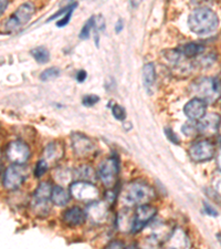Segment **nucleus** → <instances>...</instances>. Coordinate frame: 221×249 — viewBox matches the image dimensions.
<instances>
[{
	"label": "nucleus",
	"instance_id": "f257e3e1",
	"mask_svg": "<svg viewBox=\"0 0 221 249\" xmlns=\"http://www.w3.org/2000/svg\"><path fill=\"white\" fill-rule=\"evenodd\" d=\"M188 26L194 34L198 36L210 35L219 26L218 15L209 8H198L189 15Z\"/></svg>",
	"mask_w": 221,
	"mask_h": 249
},
{
	"label": "nucleus",
	"instance_id": "f03ea898",
	"mask_svg": "<svg viewBox=\"0 0 221 249\" xmlns=\"http://www.w3.org/2000/svg\"><path fill=\"white\" fill-rule=\"evenodd\" d=\"M154 196L155 192L150 185L142 182H134L124 190L122 199L127 206H135L147 204L154 198Z\"/></svg>",
	"mask_w": 221,
	"mask_h": 249
},
{
	"label": "nucleus",
	"instance_id": "7ed1b4c3",
	"mask_svg": "<svg viewBox=\"0 0 221 249\" xmlns=\"http://www.w3.org/2000/svg\"><path fill=\"white\" fill-rule=\"evenodd\" d=\"M192 92L196 98L207 103H214L221 96V86L217 79L202 78L192 84Z\"/></svg>",
	"mask_w": 221,
	"mask_h": 249
},
{
	"label": "nucleus",
	"instance_id": "20e7f679",
	"mask_svg": "<svg viewBox=\"0 0 221 249\" xmlns=\"http://www.w3.org/2000/svg\"><path fill=\"white\" fill-rule=\"evenodd\" d=\"M34 6L31 2L22 3L6 21L5 30L7 32H14L18 30L19 28H21L27 22H29V20L34 16Z\"/></svg>",
	"mask_w": 221,
	"mask_h": 249
},
{
	"label": "nucleus",
	"instance_id": "39448f33",
	"mask_svg": "<svg viewBox=\"0 0 221 249\" xmlns=\"http://www.w3.org/2000/svg\"><path fill=\"white\" fill-rule=\"evenodd\" d=\"M70 193L74 198L82 200V202H95L100 195L96 186L87 180H78L72 184Z\"/></svg>",
	"mask_w": 221,
	"mask_h": 249
},
{
	"label": "nucleus",
	"instance_id": "423d86ee",
	"mask_svg": "<svg viewBox=\"0 0 221 249\" xmlns=\"http://www.w3.org/2000/svg\"><path fill=\"white\" fill-rule=\"evenodd\" d=\"M28 172L25 166L21 164H13L7 168L3 176V186L7 190L15 191L22 185L27 178Z\"/></svg>",
	"mask_w": 221,
	"mask_h": 249
},
{
	"label": "nucleus",
	"instance_id": "0eeeda50",
	"mask_svg": "<svg viewBox=\"0 0 221 249\" xmlns=\"http://www.w3.org/2000/svg\"><path fill=\"white\" fill-rule=\"evenodd\" d=\"M52 187L49 183L42 182L38 186L34 194V200H32V208L35 213L41 214V213H47L50 211L49 208V200L51 199Z\"/></svg>",
	"mask_w": 221,
	"mask_h": 249
},
{
	"label": "nucleus",
	"instance_id": "6e6552de",
	"mask_svg": "<svg viewBox=\"0 0 221 249\" xmlns=\"http://www.w3.org/2000/svg\"><path fill=\"white\" fill-rule=\"evenodd\" d=\"M216 154L215 145L207 140L199 141L192 144L189 148V156L192 160L197 163H203L210 160Z\"/></svg>",
	"mask_w": 221,
	"mask_h": 249
},
{
	"label": "nucleus",
	"instance_id": "1a4fd4ad",
	"mask_svg": "<svg viewBox=\"0 0 221 249\" xmlns=\"http://www.w3.org/2000/svg\"><path fill=\"white\" fill-rule=\"evenodd\" d=\"M7 158L13 164H23L30 158V148L22 141H13L7 147Z\"/></svg>",
	"mask_w": 221,
	"mask_h": 249
},
{
	"label": "nucleus",
	"instance_id": "9d476101",
	"mask_svg": "<svg viewBox=\"0 0 221 249\" xmlns=\"http://www.w3.org/2000/svg\"><path fill=\"white\" fill-rule=\"evenodd\" d=\"M221 116L218 113L204 114L197 123L198 132L204 136H214L220 130Z\"/></svg>",
	"mask_w": 221,
	"mask_h": 249
},
{
	"label": "nucleus",
	"instance_id": "9b49d317",
	"mask_svg": "<svg viewBox=\"0 0 221 249\" xmlns=\"http://www.w3.org/2000/svg\"><path fill=\"white\" fill-rule=\"evenodd\" d=\"M119 173V162L116 159H107L100 164L99 178H101L104 185L112 186L115 182Z\"/></svg>",
	"mask_w": 221,
	"mask_h": 249
},
{
	"label": "nucleus",
	"instance_id": "f8f14e48",
	"mask_svg": "<svg viewBox=\"0 0 221 249\" xmlns=\"http://www.w3.org/2000/svg\"><path fill=\"white\" fill-rule=\"evenodd\" d=\"M156 215V208L152 205H147V204H143L139 205L136 210V214H135V218L134 222H133V226H132V231L133 232H137L140 230H143L145 227V225L150 222L151 219Z\"/></svg>",
	"mask_w": 221,
	"mask_h": 249
},
{
	"label": "nucleus",
	"instance_id": "ddd939ff",
	"mask_svg": "<svg viewBox=\"0 0 221 249\" xmlns=\"http://www.w3.org/2000/svg\"><path fill=\"white\" fill-rule=\"evenodd\" d=\"M207 102L199 98L191 99L189 102L186 103L184 107V113L191 121H199L203 116L206 114Z\"/></svg>",
	"mask_w": 221,
	"mask_h": 249
},
{
	"label": "nucleus",
	"instance_id": "4468645a",
	"mask_svg": "<svg viewBox=\"0 0 221 249\" xmlns=\"http://www.w3.org/2000/svg\"><path fill=\"white\" fill-rule=\"evenodd\" d=\"M72 146H73L74 153L81 158L90 155L94 150L93 142L81 133L72 134Z\"/></svg>",
	"mask_w": 221,
	"mask_h": 249
},
{
	"label": "nucleus",
	"instance_id": "2eb2a0df",
	"mask_svg": "<svg viewBox=\"0 0 221 249\" xmlns=\"http://www.w3.org/2000/svg\"><path fill=\"white\" fill-rule=\"evenodd\" d=\"M86 219V213L80 207H72L69 208L63 215L64 223L69 226L75 227L82 225Z\"/></svg>",
	"mask_w": 221,
	"mask_h": 249
},
{
	"label": "nucleus",
	"instance_id": "dca6fc26",
	"mask_svg": "<svg viewBox=\"0 0 221 249\" xmlns=\"http://www.w3.org/2000/svg\"><path fill=\"white\" fill-rule=\"evenodd\" d=\"M86 215L95 223H101L106 218L107 207L104 203L93 202L86 212Z\"/></svg>",
	"mask_w": 221,
	"mask_h": 249
},
{
	"label": "nucleus",
	"instance_id": "f3484780",
	"mask_svg": "<svg viewBox=\"0 0 221 249\" xmlns=\"http://www.w3.org/2000/svg\"><path fill=\"white\" fill-rule=\"evenodd\" d=\"M63 146L58 142H52L44 150V160H47L48 164L49 162H57L61 160L63 156Z\"/></svg>",
	"mask_w": 221,
	"mask_h": 249
},
{
	"label": "nucleus",
	"instance_id": "a211bd4d",
	"mask_svg": "<svg viewBox=\"0 0 221 249\" xmlns=\"http://www.w3.org/2000/svg\"><path fill=\"white\" fill-rule=\"evenodd\" d=\"M167 246L175 248H187L190 246V242L183 230H176L171 234L170 238H168Z\"/></svg>",
	"mask_w": 221,
	"mask_h": 249
},
{
	"label": "nucleus",
	"instance_id": "6ab92c4d",
	"mask_svg": "<svg viewBox=\"0 0 221 249\" xmlns=\"http://www.w3.org/2000/svg\"><path fill=\"white\" fill-rule=\"evenodd\" d=\"M71 197V193L68 192L66 188L62 186H55L52 188L51 193V200L54 205H58V206H64L69 203Z\"/></svg>",
	"mask_w": 221,
	"mask_h": 249
},
{
	"label": "nucleus",
	"instance_id": "aec40b11",
	"mask_svg": "<svg viewBox=\"0 0 221 249\" xmlns=\"http://www.w3.org/2000/svg\"><path fill=\"white\" fill-rule=\"evenodd\" d=\"M156 80V69L155 64L153 62H150L144 66L143 68V83L144 87L146 88V90L150 91L152 87L154 86Z\"/></svg>",
	"mask_w": 221,
	"mask_h": 249
},
{
	"label": "nucleus",
	"instance_id": "412c9836",
	"mask_svg": "<svg viewBox=\"0 0 221 249\" xmlns=\"http://www.w3.org/2000/svg\"><path fill=\"white\" fill-rule=\"evenodd\" d=\"M179 50L185 57L194 58L203 53L204 51V47L203 45H200V43L190 42V43H186V45H184Z\"/></svg>",
	"mask_w": 221,
	"mask_h": 249
},
{
	"label": "nucleus",
	"instance_id": "4be33fe9",
	"mask_svg": "<svg viewBox=\"0 0 221 249\" xmlns=\"http://www.w3.org/2000/svg\"><path fill=\"white\" fill-rule=\"evenodd\" d=\"M31 55L34 58V60L39 63H47L50 60V53L44 47H38L31 50Z\"/></svg>",
	"mask_w": 221,
	"mask_h": 249
},
{
	"label": "nucleus",
	"instance_id": "5701e85b",
	"mask_svg": "<svg viewBox=\"0 0 221 249\" xmlns=\"http://www.w3.org/2000/svg\"><path fill=\"white\" fill-rule=\"evenodd\" d=\"M75 176H78L79 180H87L94 178V172L90 166H82L75 171Z\"/></svg>",
	"mask_w": 221,
	"mask_h": 249
},
{
	"label": "nucleus",
	"instance_id": "b1692460",
	"mask_svg": "<svg viewBox=\"0 0 221 249\" xmlns=\"http://www.w3.org/2000/svg\"><path fill=\"white\" fill-rule=\"evenodd\" d=\"M94 23H95V17H91L87 20L85 25H84L81 29V32H80V39L86 40L90 38L91 31L93 30V28H94Z\"/></svg>",
	"mask_w": 221,
	"mask_h": 249
},
{
	"label": "nucleus",
	"instance_id": "393cba45",
	"mask_svg": "<svg viewBox=\"0 0 221 249\" xmlns=\"http://www.w3.org/2000/svg\"><path fill=\"white\" fill-rule=\"evenodd\" d=\"M182 131L185 135L188 136V138H194V136H196L199 133L197 123H194V122L185 123L182 127Z\"/></svg>",
	"mask_w": 221,
	"mask_h": 249
},
{
	"label": "nucleus",
	"instance_id": "a878e982",
	"mask_svg": "<svg viewBox=\"0 0 221 249\" xmlns=\"http://www.w3.org/2000/svg\"><path fill=\"white\" fill-rule=\"evenodd\" d=\"M60 75V70L58 68L55 67H52L49 68V69L44 70L41 74H40V79L42 80V81H49V80H53L55 78H58Z\"/></svg>",
	"mask_w": 221,
	"mask_h": 249
},
{
	"label": "nucleus",
	"instance_id": "bb28decb",
	"mask_svg": "<svg viewBox=\"0 0 221 249\" xmlns=\"http://www.w3.org/2000/svg\"><path fill=\"white\" fill-rule=\"evenodd\" d=\"M49 168V164L46 160H41L40 162H38L37 166L34 168V176L35 178H41V176L48 171Z\"/></svg>",
	"mask_w": 221,
	"mask_h": 249
},
{
	"label": "nucleus",
	"instance_id": "cd10ccee",
	"mask_svg": "<svg viewBox=\"0 0 221 249\" xmlns=\"http://www.w3.org/2000/svg\"><path fill=\"white\" fill-rule=\"evenodd\" d=\"M76 8V3H73V5L71 6V8H70V10L68 11L67 14H64V16H63V18H61L59 20V21L57 22V26L59 27V28H62V27H66L68 23L70 22V19H71V17H72V14H73V10L75 9Z\"/></svg>",
	"mask_w": 221,
	"mask_h": 249
},
{
	"label": "nucleus",
	"instance_id": "c85d7f7f",
	"mask_svg": "<svg viewBox=\"0 0 221 249\" xmlns=\"http://www.w3.org/2000/svg\"><path fill=\"white\" fill-rule=\"evenodd\" d=\"M112 113H113L114 118L116 120H119V121H123L126 118V111L123 107L119 106V104H115V106L112 107Z\"/></svg>",
	"mask_w": 221,
	"mask_h": 249
},
{
	"label": "nucleus",
	"instance_id": "c756f323",
	"mask_svg": "<svg viewBox=\"0 0 221 249\" xmlns=\"http://www.w3.org/2000/svg\"><path fill=\"white\" fill-rule=\"evenodd\" d=\"M99 101H100V98L95 94L84 95L83 99H82V103L84 104V107H91L95 106V104L98 103Z\"/></svg>",
	"mask_w": 221,
	"mask_h": 249
},
{
	"label": "nucleus",
	"instance_id": "7c9ffc66",
	"mask_svg": "<svg viewBox=\"0 0 221 249\" xmlns=\"http://www.w3.org/2000/svg\"><path fill=\"white\" fill-rule=\"evenodd\" d=\"M165 133H166V136L168 138V140L170 141V142L175 143V144L178 143V138H177L176 134H175V132L172 131L171 128H170V127L165 128Z\"/></svg>",
	"mask_w": 221,
	"mask_h": 249
},
{
	"label": "nucleus",
	"instance_id": "2f4dec72",
	"mask_svg": "<svg viewBox=\"0 0 221 249\" xmlns=\"http://www.w3.org/2000/svg\"><path fill=\"white\" fill-rule=\"evenodd\" d=\"M214 187L217 193H219L221 195V172H220V175L217 176V178L214 179Z\"/></svg>",
	"mask_w": 221,
	"mask_h": 249
},
{
	"label": "nucleus",
	"instance_id": "473e14b6",
	"mask_svg": "<svg viewBox=\"0 0 221 249\" xmlns=\"http://www.w3.org/2000/svg\"><path fill=\"white\" fill-rule=\"evenodd\" d=\"M86 77H87L86 71H84V70H80V71L78 72V74H76V80H78L79 82H84V81H85Z\"/></svg>",
	"mask_w": 221,
	"mask_h": 249
},
{
	"label": "nucleus",
	"instance_id": "72a5a7b5",
	"mask_svg": "<svg viewBox=\"0 0 221 249\" xmlns=\"http://www.w3.org/2000/svg\"><path fill=\"white\" fill-rule=\"evenodd\" d=\"M8 3H9L8 0H0V16L3 15V13L7 10Z\"/></svg>",
	"mask_w": 221,
	"mask_h": 249
},
{
	"label": "nucleus",
	"instance_id": "f704fd0d",
	"mask_svg": "<svg viewBox=\"0 0 221 249\" xmlns=\"http://www.w3.org/2000/svg\"><path fill=\"white\" fill-rule=\"evenodd\" d=\"M204 211L207 212L208 215H211V216H218V213H217L214 208H211L209 206L208 204H204Z\"/></svg>",
	"mask_w": 221,
	"mask_h": 249
},
{
	"label": "nucleus",
	"instance_id": "c9c22d12",
	"mask_svg": "<svg viewBox=\"0 0 221 249\" xmlns=\"http://www.w3.org/2000/svg\"><path fill=\"white\" fill-rule=\"evenodd\" d=\"M123 29V20L119 19L118 20V22H116V26H115V32L116 34H119L120 31Z\"/></svg>",
	"mask_w": 221,
	"mask_h": 249
},
{
	"label": "nucleus",
	"instance_id": "e433bc0d",
	"mask_svg": "<svg viewBox=\"0 0 221 249\" xmlns=\"http://www.w3.org/2000/svg\"><path fill=\"white\" fill-rule=\"evenodd\" d=\"M217 167L221 172V148L219 150L218 154H217Z\"/></svg>",
	"mask_w": 221,
	"mask_h": 249
},
{
	"label": "nucleus",
	"instance_id": "4c0bfd02",
	"mask_svg": "<svg viewBox=\"0 0 221 249\" xmlns=\"http://www.w3.org/2000/svg\"><path fill=\"white\" fill-rule=\"evenodd\" d=\"M111 248H115V247H124V245L122 243H119V242H114V243H111L110 246Z\"/></svg>",
	"mask_w": 221,
	"mask_h": 249
},
{
	"label": "nucleus",
	"instance_id": "58836bf2",
	"mask_svg": "<svg viewBox=\"0 0 221 249\" xmlns=\"http://www.w3.org/2000/svg\"><path fill=\"white\" fill-rule=\"evenodd\" d=\"M143 0H130V2H131V5L133 6V7H138L139 5H140V2H142Z\"/></svg>",
	"mask_w": 221,
	"mask_h": 249
},
{
	"label": "nucleus",
	"instance_id": "ea45409f",
	"mask_svg": "<svg viewBox=\"0 0 221 249\" xmlns=\"http://www.w3.org/2000/svg\"><path fill=\"white\" fill-rule=\"evenodd\" d=\"M74 0H63V1L61 2V6H64V7H68L72 5V2H73Z\"/></svg>",
	"mask_w": 221,
	"mask_h": 249
},
{
	"label": "nucleus",
	"instance_id": "a19ab883",
	"mask_svg": "<svg viewBox=\"0 0 221 249\" xmlns=\"http://www.w3.org/2000/svg\"><path fill=\"white\" fill-rule=\"evenodd\" d=\"M220 130H221V125H220Z\"/></svg>",
	"mask_w": 221,
	"mask_h": 249
}]
</instances>
